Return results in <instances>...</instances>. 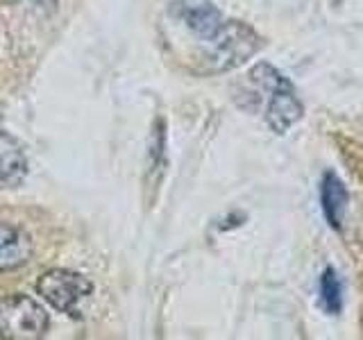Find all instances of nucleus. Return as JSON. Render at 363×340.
<instances>
[{
    "label": "nucleus",
    "mask_w": 363,
    "mask_h": 340,
    "mask_svg": "<svg viewBox=\"0 0 363 340\" xmlns=\"http://www.w3.org/2000/svg\"><path fill=\"white\" fill-rule=\"evenodd\" d=\"M250 82L257 84L259 91L268 96L266 123L275 134H284L302 118V102L295 96V89L275 66L257 64L250 71Z\"/></svg>",
    "instance_id": "f257e3e1"
},
{
    "label": "nucleus",
    "mask_w": 363,
    "mask_h": 340,
    "mask_svg": "<svg viewBox=\"0 0 363 340\" xmlns=\"http://www.w3.org/2000/svg\"><path fill=\"white\" fill-rule=\"evenodd\" d=\"M28 175V157L21 143L7 132H0V188H16Z\"/></svg>",
    "instance_id": "0eeeda50"
},
{
    "label": "nucleus",
    "mask_w": 363,
    "mask_h": 340,
    "mask_svg": "<svg viewBox=\"0 0 363 340\" xmlns=\"http://www.w3.org/2000/svg\"><path fill=\"white\" fill-rule=\"evenodd\" d=\"M32 256V238L21 227L0 220V272L26 266Z\"/></svg>",
    "instance_id": "423d86ee"
},
{
    "label": "nucleus",
    "mask_w": 363,
    "mask_h": 340,
    "mask_svg": "<svg viewBox=\"0 0 363 340\" xmlns=\"http://www.w3.org/2000/svg\"><path fill=\"white\" fill-rule=\"evenodd\" d=\"M320 306L329 315H338L343 309V286L334 268H327L320 277Z\"/></svg>",
    "instance_id": "1a4fd4ad"
},
{
    "label": "nucleus",
    "mask_w": 363,
    "mask_h": 340,
    "mask_svg": "<svg viewBox=\"0 0 363 340\" xmlns=\"http://www.w3.org/2000/svg\"><path fill=\"white\" fill-rule=\"evenodd\" d=\"M175 18L184 26L191 34L207 43L218 34L225 26V18L209 0H177L173 7Z\"/></svg>",
    "instance_id": "39448f33"
},
{
    "label": "nucleus",
    "mask_w": 363,
    "mask_h": 340,
    "mask_svg": "<svg viewBox=\"0 0 363 340\" xmlns=\"http://www.w3.org/2000/svg\"><path fill=\"white\" fill-rule=\"evenodd\" d=\"M320 198H323V213L327 222L334 227L336 232L343 230L345 222V211H347V188L340 181L336 173H325L323 177V188H320Z\"/></svg>",
    "instance_id": "6e6552de"
},
{
    "label": "nucleus",
    "mask_w": 363,
    "mask_h": 340,
    "mask_svg": "<svg viewBox=\"0 0 363 340\" xmlns=\"http://www.w3.org/2000/svg\"><path fill=\"white\" fill-rule=\"evenodd\" d=\"M204 45H207L204 60L209 62L211 71H230L234 66H241L261 48V39L245 23L225 21L223 30Z\"/></svg>",
    "instance_id": "7ed1b4c3"
},
{
    "label": "nucleus",
    "mask_w": 363,
    "mask_h": 340,
    "mask_svg": "<svg viewBox=\"0 0 363 340\" xmlns=\"http://www.w3.org/2000/svg\"><path fill=\"white\" fill-rule=\"evenodd\" d=\"M50 327L48 311L43 306L16 293L0 300V338L5 340H37L43 338Z\"/></svg>",
    "instance_id": "f03ea898"
},
{
    "label": "nucleus",
    "mask_w": 363,
    "mask_h": 340,
    "mask_svg": "<svg viewBox=\"0 0 363 340\" xmlns=\"http://www.w3.org/2000/svg\"><path fill=\"white\" fill-rule=\"evenodd\" d=\"M37 293L55 311L68 313L71 317H79V302L86 300L94 293V283L84 275H79V272L55 268L43 272L39 277Z\"/></svg>",
    "instance_id": "20e7f679"
}]
</instances>
